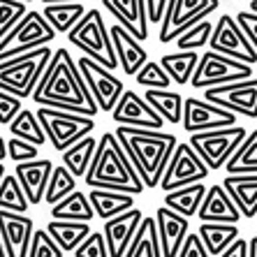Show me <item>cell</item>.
Wrapping results in <instances>:
<instances>
[{"mask_svg":"<svg viewBox=\"0 0 257 257\" xmlns=\"http://www.w3.org/2000/svg\"><path fill=\"white\" fill-rule=\"evenodd\" d=\"M30 97L33 102L44 104V107L65 109V111L84 116H95L100 111L90 90L86 88L77 60L72 58L67 49H58L51 54Z\"/></svg>","mask_w":257,"mask_h":257,"instance_id":"obj_1","label":"cell"},{"mask_svg":"<svg viewBox=\"0 0 257 257\" xmlns=\"http://www.w3.org/2000/svg\"><path fill=\"white\" fill-rule=\"evenodd\" d=\"M116 139L127 153L132 167L137 169L144 188H156L176 146V135L153 130V127L118 125Z\"/></svg>","mask_w":257,"mask_h":257,"instance_id":"obj_2","label":"cell"},{"mask_svg":"<svg viewBox=\"0 0 257 257\" xmlns=\"http://www.w3.org/2000/svg\"><path fill=\"white\" fill-rule=\"evenodd\" d=\"M88 188H107V190H123L130 195H142L144 188L137 169L132 167L130 158L123 151L114 132H104L95 144V153L88 169L84 174Z\"/></svg>","mask_w":257,"mask_h":257,"instance_id":"obj_3","label":"cell"},{"mask_svg":"<svg viewBox=\"0 0 257 257\" xmlns=\"http://www.w3.org/2000/svg\"><path fill=\"white\" fill-rule=\"evenodd\" d=\"M51 54H54L51 47L42 44L37 49H30V51H24V54L12 56V58L0 60V88L17 95L19 100L30 97Z\"/></svg>","mask_w":257,"mask_h":257,"instance_id":"obj_4","label":"cell"},{"mask_svg":"<svg viewBox=\"0 0 257 257\" xmlns=\"http://www.w3.org/2000/svg\"><path fill=\"white\" fill-rule=\"evenodd\" d=\"M67 40H70V44L81 49L84 56H90L107 70L118 67L114 44H111V37H109V28L104 26V19H102V12L97 7H90L81 14V19L67 30Z\"/></svg>","mask_w":257,"mask_h":257,"instance_id":"obj_5","label":"cell"},{"mask_svg":"<svg viewBox=\"0 0 257 257\" xmlns=\"http://www.w3.org/2000/svg\"><path fill=\"white\" fill-rule=\"evenodd\" d=\"M56 35L58 33L42 17V12L26 10L24 17L0 37V60L12 58V56H19V54H24V51H30V49H37V47H42V44L54 42Z\"/></svg>","mask_w":257,"mask_h":257,"instance_id":"obj_6","label":"cell"},{"mask_svg":"<svg viewBox=\"0 0 257 257\" xmlns=\"http://www.w3.org/2000/svg\"><path fill=\"white\" fill-rule=\"evenodd\" d=\"M40 125H42L47 139L51 142L56 151H65L70 144H74L77 139H81L84 135H90L95 130V120L93 116L74 114V111H65V109L56 107H44L40 104V109L35 111Z\"/></svg>","mask_w":257,"mask_h":257,"instance_id":"obj_7","label":"cell"},{"mask_svg":"<svg viewBox=\"0 0 257 257\" xmlns=\"http://www.w3.org/2000/svg\"><path fill=\"white\" fill-rule=\"evenodd\" d=\"M243 137H245V127L234 123V125L213 127V130H204V132H190V142L188 144L206 162L209 172H218L227 162V158L234 153V149L243 142Z\"/></svg>","mask_w":257,"mask_h":257,"instance_id":"obj_8","label":"cell"},{"mask_svg":"<svg viewBox=\"0 0 257 257\" xmlns=\"http://www.w3.org/2000/svg\"><path fill=\"white\" fill-rule=\"evenodd\" d=\"M248 77H252V65L209 49L204 56H199L188 84L192 88H209V86L229 84V81H239V79Z\"/></svg>","mask_w":257,"mask_h":257,"instance_id":"obj_9","label":"cell"},{"mask_svg":"<svg viewBox=\"0 0 257 257\" xmlns=\"http://www.w3.org/2000/svg\"><path fill=\"white\" fill-rule=\"evenodd\" d=\"M220 5V0H167L165 14L160 19V33L158 40L162 44L174 42L176 37L192 24H197L206 19L211 12H215Z\"/></svg>","mask_w":257,"mask_h":257,"instance_id":"obj_10","label":"cell"},{"mask_svg":"<svg viewBox=\"0 0 257 257\" xmlns=\"http://www.w3.org/2000/svg\"><path fill=\"white\" fill-rule=\"evenodd\" d=\"M206 176H209V167L195 153V149L188 142H183V144L176 142L172 156L167 160V167H165L160 181H158V186L167 192V190H174V188L188 186V183L204 181Z\"/></svg>","mask_w":257,"mask_h":257,"instance_id":"obj_11","label":"cell"},{"mask_svg":"<svg viewBox=\"0 0 257 257\" xmlns=\"http://www.w3.org/2000/svg\"><path fill=\"white\" fill-rule=\"evenodd\" d=\"M77 65L86 81V88L90 90V95L95 100L97 109L104 111V114H109V111L116 107L120 93L125 90L123 81L114 74V70H107V67L100 65L97 60L90 58V56H81V58L77 60Z\"/></svg>","mask_w":257,"mask_h":257,"instance_id":"obj_12","label":"cell"},{"mask_svg":"<svg viewBox=\"0 0 257 257\" xmlns=\"http://www.w3.org/2000/svg\"><path fill=\"white\" fill-rule=\"evenodd\" d=\"M204 90V100L220 104V107L234 111L236 116L245 118H257V79H239L229 84L209 86Z\"/></svg>","mask_w":257,"mask_h":257,"instance_id":"obj_13","label":"cell"},{"mask_svg":"<svg viewBox=\"0 0 257 257\" xmlns=\"http://www.w3.org/2000/svg\"><path fill=\"white\" fill-rule=\"evenodd\" d=\"M209 49L220 51L225 56H232L236 60H243L248 65L257 63L255 47L245 37L241 26L236 24V19L229 17V14H222L218 19V24H213V30H211V37H209Z\"/></svg>","mask_w":257,"mask_h":257,"instance_id":"obj_14","label":"cell"},{"mask_svg":"<svg viewBox=\"0 0 257 257\" xmlns=\"http://www.w3.org/2000/svg\"><path fill=\"white\" fill-rule=\"evenodd\" d=\"M236 123V114L229 109L213 104L209 100H197V97H188L183 100V114H181V125L183 130L190 132H204L213 130V127H225Z\"/></svg>","mask_w":257,"mask_h":257,"instance_id":"obj_15","label":"cell"},{"mask_svg":"<svg viewBox=\"0 0 257 257\" xmlns=\"http://www.w3.org/2000/svg\"><path fill=\"white\" fill-rule=\"evenodd\" d=\"M109 114H111V120L118 125L153 127V130H162V125H165V118L146 102V97L137 95L135 90H123L116 107Z\"/></svg>","mask_w":257,"mask_h":257,"instance_id":"obj_16","label":"cell"},{"mask_svg":"<svg viewBox=\"0 0 257 257\" xmlns=\"http://www.w3.org/2000/svg\"><path fill=\"white\" fill-rule=\"evenodd\" d=\"M142 218H144L142 209L130 206V209L123 211V213L104 220L102 234H104V241H107L109 257H123L125 255L127 245H130L132 236H135V232H137Z\"/></svg>","mask_w":257,"mask_h":257,"instance_id":"obj_17","label":"cell"},{"mask_svg":"<svg viewBox=\"0 0 257 257\" xmlns=\"http://www.w3.org/2000/svg\"><path fill=\"white\" fill-rule=\"evenodd\" d=\"M156 227H158V239H160V255L162 257H176L181 241L186 239V234L190 232V218H186L179 211L169 209V206H160L156 209Z\"/></svg>","mask_w":257,"mask_h":257,"instance_id":"obj_18","label":"cell"},{"mask_svg":"<svg viewBox=\"0 0 257 257\" xmlns=\"http://www.w3.org/2000/svg\"><path fill=\"white\" fill-rule=\"evenodd\" d=\"M33 229H35V222L30 215L0 209V236L5 241L10 257H26Z\"/></svg>","mask_w":257,"mask_h":257,"instance_id":"obj_19","label":"cell"},{"mask_svg":"<svg viewBox=\"0 0 257 257\" xmlns=\"http://www.w3.org/2000/svg\"><path fill=\"white\" fill-rule=\"evenodd\" d=\"M102 7L116 19L127 33L139 42L149 40V17H146V0H102Z\"/></svg>","mask_w":257,"mask_h":257,"instance_id":"obj_20","label":"cell"},{"mask_svg":"<svg viewBox=\"0 0 257 257\" xmlns=\"http://www.w3.org/2000/svg\"><path fill=\"white\" fill-rule=\"evenodd\" d=\"M54 169V162L49 158H33V160H24V162H17L14 167V176L19 179L21 188H24L26 197L33 206L42 204L44 197V188H47V181H49V174Z\"/></svg>","mask_w":257,"mask_h":257,"instance_id":"obj_21","label":"cell"},{"mask_svg":"<svg viewBox=\"0 0 257 257\" xmlns=\"http://www.w3.org/2000/svg\"><path fill=\"white\" fill-rule=\"evenodd\" d=\"M195 215H199L202 222H236L239 225L241 220L239 209H236V204L227 195V190L222 188V183H215V186L206 188L204 199Z\"/></svg>","mask_w":257,"mask_h":257,"instance_id":"obj_22","label":"cell"},{"mask_svg":"<svg viewBox=\"0 0 257 257\" xmlns=\"http://www.w3.org/2000/svg\"><path fill=\"white\" fill-rule=\"evenodd\" d=\"M109 37H111V44H114V54H116L118 65L123 67V72H125L127 77H132L149 60L146 49L142 47V42H139L137 37L132 35V33H127L120 24H114L109 28Z\"/></svg>","mask_w":257,"mask_h":257,"instance_id":"obj_23","label":"cell"},{"mask_svg":"<svg viewBox=\"0 0 257 257\" xmlns=\"http://www.w3.org/2000/svg\"><path fill=\"white\" fill-rule=\"evenodd\" d=\"M232 202L236 204L241 218L257 215V172L250 174H227L222 181Z\"/></svg>","mask_w":257,"mask_h":257,"instance_id":"obj_24","label":"cell"},{"mask_svg":"<svg viewBox=\"0 0 257 257\" xmlns=\"http://www.w3.org/2000/svg\"><path fill=\"white\" fill-rule=\"evenodd\" d=\"M88 202L93 206L97 218L107 220L114 215L127 211L130 206H135V195L123 190H107V188H93L88 192Z\"/></svg>","mask_w":257,"mask_h":257,"instance_id":"obj_25","label":"cell"},{"mask_svg":"<svg viewBox=\"0 0 257 257\" xmlns=\"http://www.w3.org/2000/svg\"><path fill=\"white\" fill-rule=\"evenodd\" d=\"M123 257H162L156 218L153 215H144L142 220H139V227L135 232V236H132Z\"/></svg>","mask_w":257,"mask_h":257,"instance_id":"obj_26","label":"cell"},{"mask_svg":"<svg viewBox=\"0 0 257 257\" xmlns=\"http://www.w3.org/2000/svg\"><path fill=\"white\" fill-rule=\"evenodd\" d=\"M197 234L209 257H220V252L239 236V227L236 222H202Z\"/></svg>","mask_w":257,"mask_h":257,"instance_id":"obj_27","label":"cell"},{"mask_svg":"<svg viewBox=\"0 0 257 257\" xmlns=\"http://www.w3.org/2000/svg\"><path fill=\"white\" fill-rule=\"evenodd\" d=\"M51 218H60V220H84L90 222L95 218V211L88 202V195L81 190L67 192L63 199H58L56 204H51Z\"/></svg>","mask_w":257,"mask_h":257,"instance_id":"obj_28","label":"cell"},{"mask_svg":"<svg viewBox=\"0 0 257 257\" xmlns=\"http://www.w3.org/2000/svg\"><path fill=\"white\" fill-rule=\"evenodd\" d=\"M44 229L51 234V239L58 243V248L63 252H72L81 241H84L86 234L90 232L88 222H84V220H60V218H51Z\"/></svg>","mask_w":257,"mask_h":257,"instance_id":"obj_29","label":"cell"},{"mask_svg":"<svg viewBox=\"0 0 257 257\" xmlns=\"http://www.w3.org/2000/svg\"><path fill=\"white\" fill-rule=\"evenodd\" d=\"M204 192H206V186H204L202 181L188 183V186H181V188H174V190L165 192V206L179 211V213H183L186 218H192V215L197 213L199 204H202Z\"/></svg>","mask_w":257,"mask_h":257,"instance_id":"obj_30","label":"cell"},{"mask_svg":"<svg viewBox=\"0 0 257 257\" xmlns=\"http://www.w3.org/2000/svg\"><path fill=\"white\" fill-rule=\"evenodd\" d=\"M95 144H97L95 137L84 135L81 139H77L74 144H70L65 151H60V160H63V165L72 172L74 179H79V176H84L86 174L90 160H93V153H95Z\"/></svg>","mask_w":257,"mask_h":257,"instance_id":"obj_31","label":"cell"},{"mask_svg":"<svg viewBox=\"0 0 257 257\" xmlns=\"http://www.w3.org/2000/svg\"><path fill=\"white\" fill-rule=\"evenodd\" d=\"M197 60H199L197 49H179L174 54H165L158 63L169 74V79H172L174 84H188L192 77V70L197 65Z\"/></svg>","mask_w":257,"mask_h":257,"instance_id":"obj_32","label":"cell"},{"mask_svg":"<svg viewBox=\"0 0 257 257\" xmlns=\"http://www.w3.org/2000/svg\"><path fill=\"white\" fill-rule=\"evenodd\" d=\"M86 12V5L81 0H70V3H49L42 7V17L47 19L56 33H67L77 24L81 14Z\"/></svg>","mask_w":257,"mask_h":257,"instance_id":"obj_33","label":"cell"},{"mask_svg":"<svg viewBox=\"0 0 257 257\" xmlns=\"http://www.w3.org/2000/svg\"><path fill=\"white\" fill-rule=\"evenodd\" d=\"M144 97H146V102L165 118V123H172V125L181 123L183 97H181L179 93H174V90H169V88H146Z\"/></svg>","mask_w":257,"mask_h":257,"instance_id":"obj_34","label":"cell"},{"mask_svg":"<svg viewBox=\"0 0 257 257\" xmlns=\"http://www.w3.org/2000/svg\"><path fill=\"white\" fill-rule=\"evenodd\" d=\"M227 174H250L257 172V130L245 132L243 142L234 149V153L222 165Z\"/></svg>","mask_w":257,"mask_h":257,"instance_id":"obj_35","label":"cell"},{"mask_svg":"<svg viewBox=\"0 0 257 257\" xmlns=\"http://www.w3.org/2000/svg\"><path fill=\"white\" fill-rule=\"evenodd\" d=\"M10 132H12L14 137L19 139H26V142L35 144V146H44L47 142V135H44L42 125H40V120H37L35 111H30V109H19V114L14 116L10 123Z\"/></svg>","mask_w":257,"mask_h":257,"instance_id":"obj_36","label":"cell"},{"mask_svg":"<svg viewBox=\"0 0 257 257\" xmlns=\"http://www.w3.org/2000/svg\"><path fill=\"white\" fill-rule=\"evenodd\" d=\"M30 206L28 197H26L24 188L19 183V179L14 174H7L0 181V209L7 211H19V213H26Z\"/></svg>","mask_w":257,"mask_h":257,"instance_id":"obj_37","label":"cell"},{"mask_svg":"<svg viewBox=\"0 0 257 257\" xmlns=\"http://www.w3.org/2000/svg\"><path fill=\"white\" fill-rule=\"evenodd\" d=\"M77 188V179L72 176V172L65 165H58V167L51 169L47 181V188H44V202L47 204H56L58 199H63L67 192H72Z\"/></svg>","mask_w":257,"mask_h":257,"instance_id":"obj_38","label":"cell"},{"mask_svg":"<svg viewBox=\"0 0 257 257\" xmlns=\"http://www.w3.org/2000/svg\"><path fill=\"white\" fill-rule=\"evenodd\" d=\"M211 30H213V24L209 19H202V21H197V24H192L190 28L183 30L174 40V44H176V49H202L209 44Z\"/></svg>","mask_w":257,"mask_h":257,"instance_id":"obj_39","label":"cell"},{"mask_svg":"<svg viewBox=\"0 0 257 257\" xmlns=\"http://www.w3.org/2000/svg\"><path fill=\"white\" fill-rule=\"evenodd\" d=\"M132 77L144 88H169L172 86V79H169L167 72L162 70L160 63H151V60H146Z\"/></svg>","mask_w":257,"mask_h":257,"instance_id":"obj_40","label":"cell"},{"mask_svg":"<svg viewBox=\"0 0 257 257\" xmlns=\"http://www.w3.org/2000/svg\"><path fill=\"white\" fill-rule=\"evenodd\" d=\"M63 255L65 252L60 250L58 243L51 239V234L47 229H33L26 257H63Z\"/></svg>","mask_w":257,"mask_h":257,"instance_id":"obj_41","label":"cell"},{"mask_svg":"<svg viewBox=\"0 0 257 257\" xmlns=\"http://www.w3.org/2000/svg\"><path fill=\"white\" fill-rule=\"evenodd\" d=\"M74 257H109L107 250V241H104V234L102 232H93L90 229L84 236V241L72 250Z\"/></svg>","mask_w":257,"mask_h":257,"instance_id":"obj_42","label":"cell"},{"mask_svg":"<svg viewBox=\"0 0 257 257\" xmlns=\"http://www.w3.org/2000/svg\"><path fill=\"white\" fill-rule=\"evenodd\" d=\"M26 3L21 0H0V37L26 14Z\"/></svg>","mask_w":257,"mask_h":257,"instance_id":"obj_43","label":"cell"},{"mask_svg":"<svg viewBox=\"0 0 257 257\" xmlns=\"http://www.w3.org/2000/svg\"><path fill=\"white\" fill-rule=\"evenodd\" d=\"M40 156V146L26 142V139L12 137L7 142V158H12L14 162H24V160H33Z\"/></svg>","mask_w":257,"mask_h":257,"instance_id":"obj_44","label":"cell"},{"mask_svg":"<svg viewBox=\"0 0 257 257\" xmlns=\"http://www.w3.org/2000/svg\"><path fill=\"white\" fill-rule=\"evenodd\" d=\"M176 257H209V252H206V248H204L197 232H188L186 239L181 241Z\"/></svg>","mask_w":257,"mask_h":257,"instance_id":"obj_45","label":"cell"},{"mask_svg":"<svg viewBox=\"0 0 257 257\" xmlns=\"http://www.w3.org/2000/svg\"><path fill=\"white\" fill-rule=\"evenodd\" d=\"M19 109H21V100L0 88V125H7L19 114Z\"/></svg>","mask_w":257,"mask_h":257,"instance_id":"obj_46","label":"cell"},{"mask_svg":"<svg viewBox=\"0 0 257 257\" xmlns=\"http://www.w3.org/2000/svg\"><path fill=\"white\" fill-rule=\"evenodd\" d=\"M236 24L241 26V30L245 33V37L250 40V44L255 47V51H257V12H239L236 14Z\"/></svg>","mask_w":257,"mask_h":257,"instance_id":"obj_47","label":"cell"},{"mask_svg":"<svg viewBox=\"0 0 257 257\" xmlns=\"http://www.w3.org/2000/svg\"><path fill=\"white\" fill-rule=\"evenodd\" d=\"M165 5H167V0H146V17H149V24H153V26L160 24L162 14H165Z\"/></svg>","mask_w":257,"mask_h":257,"instance_id":"obj_48","label":"cell"},{"mask_svg":"<svg viewBox=\"0 0 257 257\" xmlns=\"http://www.w3.org/2000/svg\"><path fill=\"white\" fill-rule=\"evenodd\" d=\"M220 257H248V241L236 236V239L220 252Z\"/></svg>","mask_w":257,"mask_h":257,"instance_id":"obj_49","label":"cell"},{"mask_svg":"<svg viewBox=\"0 0 257 257\" xmlns=\"http://www.w3.org/2000/svg\"><path fill=\"white\" fill-rule=\"evenodd\" d=\"M248 257H257V236L248 241Z\"/></svg>","mask_w":257,"mask_h":257,"instance_id":"obj_50","label":"cell"},{"mask_svg":"<svg viewBox=\"0 0 257 257\" xmlns=\"http://www.w3.org/2000/svg\"><path fill=\"white\" fill-rule=\"evenodd\" d=\"M5 158H7V144L5 139L0 137V162H5Z\"/></svg>","mask_w":257,"mask_h":257,"instance_id":"obj_51","label":"cell"},{"mask_svg":"<svg viewBox=\"0 0 257 257\" xmlns=\"http://www.w3.org/2000/svg\"><path fill=\"white\" fill-rule=\"evenodd\" d=\"M0 257H10V252H7V245H5V241H3V236H0Z\"/></svg>","mask_w":257,"mask_h":257,"instance_id":"obj_52","label":"cell"},{"mask_svg":"<svg viewBox=\"0 0 257 257\" xmlns=\"http://www.w3.org/2000/svg\"><path fill=\"white\" fill-rule=\"evenodd\" d=\"M248 10H250V12H257V0H248Z\"/></svg>","mask_w":257,"mask_h":257,"instance_id":"obj_53","label":"cell"},{"mask_svg":"<svg viewBox=\"0 0 257 257\" xmlns=\"http://www.w3.org/2000/svg\"><path fill=\"white\" fill-rule=\"evenodd\" d=\"M49 3H70V0H42V5H49ZM84 3V0H81Z\"/></svg>","mask_w":257,"mask_h":257,"instance_id":"obj_54","label":"cell"},{"mask_svg":"<svg viewBox=\"0 0 257 257\" xmlns=\"http://www.w3.org/2000/svg\"><path fill=\"white\" fill-rule=\"evenodd\" d=\"M3 176H5V162H0V181H3Z\"/></svg>","mask_w":257,"mask_h":257,"instance_id":"obj_55","label":"cell"},{"mask_svg":"<svg viewBox=\"0 0 257 257\" xmlns=\"http://www.w3.org/2000/svg\"><path fill=\"white\" fill-rule=\"evenodd\" d=\"M21 3H26V5H30V3H35V0H21Z\"/></svg>","mask_w":257,"mask_h":257,"instance_id":"obj_56","label":"cell"}]
</instances>
